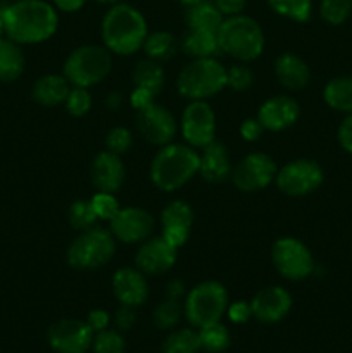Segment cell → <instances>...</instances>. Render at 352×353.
<instances>
[{"mask_svg":"<svg viewBox=\"0 0 352 353\" xmlns=\"http://www.w3.org/2000/svg\"><path fill=\"white\" fill-rule=\"evenodd\" d=\"M95 2H99V3H109V6H116V3L123 2V0H95Z\"/></svg>","mask_w":352,"mask_h":353,"instance_id":"54","label":"cell"},{"mask_svg":"<svg viewBox=\"0 0 352 353\" xmlns=\"http://www.w3.org/2000/svg\"><path fill=\"white\" fill-rule=\"evenodd\" d=\"M276 172V164L269 155L252 152L231 169V179L240 192L254 193L271 185Z\"/></svg>","mask_w":352,"mask_h":353,"instance_id":"11","label":"cell"},{"mask_svg":"<svg viewBox=\"0 0 352 353\" xmlns=\"http://www.w3.org/2000/svg\"><path fill=\"white\" fill-rule=\"evenodd\" d=\"M252 317L264 324L280 323L292 309V296L282 286L262 288L251 300Z\"/></svg>","mask_w":352,"mask_h":353,"instance_id":"17","label":"cell"},{"mask_svg":"<svg viewBox=\"0 0 352 353\" xmlns=\"http://www.w3.org/2000/svg\"><path fill=\"white\" fill-rule=\"evenodd\" d=\"M182 134L186 145L206 148L214 141L216 116L206 100H193L185 107L182 116Z\"/></svg>","mask_w":352,"mask_h":353,"instance_id":"12","label":"cell"},{"mask_svg":"<svg viewBox=\"0 0 352 353\" xmlns=\"http://www.w3.org/2000/svg\"><path fill=\"white\" fill-rule=\"evenodd\" d=\"M254 83V74H252L251 68L245 64L231 65L226 69V86L228 88L235 90V92H245L248 90Z\"/></svg>","mask_w":352,"mask_h":353,"instance_id":"40","label":"cell"},{"mask_svg":"<svg viewBox=\"0 0 352 353\" xmlns=\"http://www.w3.org/2000/svg\"><path fill=\"white\" fill-rule=\"evenodd\" d=\"M199 331L183 327L169 334L162 343L161 353H197L200 350Z\"/></svg>","mask_w":352,"mask_h":353,"instance_id":"31","label":"cell"},{"mask_svg":"<svg viewBox=\"0 0 352 353\" xmlns=\"http://www.w3.org/2000/svg\"><path fill=\"white\" fill-rule=\"evenodd\" d=\"M352 12V0H321L320 14L331 26L345 23Z\"/></svg>","mask_w":352,"mask_h":353,"instance_id":"36","label":"cell"},{"mask_svg":"<svg viewBox=\"0 0 352 353\" xmlns=\"http://www.w3.org/2000/svg\"><path fill=\"white\" fill-rule=\"evenodd\" d=\"M126 169L119 155L109 150L99 152L92 162V183L97 192L116 193L123 186Z\"/></svg>","mask_w":352,"mask_h":353,"instance_id":"21","label":"cell"},{"mask_svg":"<svg viewBox=\"0 0 352 353\" xmlns=\"http://www.w3.org/2000/svg\"><path fill=\"white\" fill-rule=\"evenodd\" d=\"M66 109H68V112L75 117L85 116V114L92 109V95H90L88 88L72 86L68 99H66Z\"/></svg>","mask_w":352,"mask_h":353,"instance_id":"38","label":"cell"},{"mask_svg":"<svg viewBox=\"0 0 352 353\" xmlns=\"http://www.w3.org/2000/svg\"><path fill=\"white\" fill-rule=\"evenodd\" d=\"M6 34V30H3V7H0V38Z\"/></svg>","mask_w":352,"mask_h":353,"instance_id":"53","label":"cell"},{"mask_svg":"<svg viewBox=\"0 0 352 353\" xmlns=\"http://www.w3.org/2000/svg\"><path fill=\"white\" fill-rule=\"evenodd\" d=\"M155 97L157 95H154V93L148 92V90L137 88V86H135L133 92H131V95H130V103L135 110H141V109H145V107L150 105V103H154Z\"/></svg>","mask_w":352,"mask_h":353,"instance_id":"45","label":"cell"},{"mask_svg":"<svg viewBox=\"0 0 352 353\" xmlns=\"http://www.w3.org/2000/svg\"><path fill=\"white\" fill-rule=\"evenodd\" d=\"M131 143H133V137H131V131L124 126H116L107 133L106 137V145L107 150L113 152L116 155H123L130 150Z\"/></svg>","mask_w":352,"mask_h":353,"instance_id":"41","label":"cell"},{"mask_svg":"<svg viewBox=\"0 0 352 353\" xmlns=\"http://www.w3.org/2000/svg\"><path fill=\"white\" fill-rule=\"evenodd\" d=\"M199 338H200V347L209 353H221L226 350L231 343L230 331L224 324L219 321L207 326L199 327Z\"/></svg>","mask_w":352,"mask_h":353,"instance_id":"32","label":"cell"},{"mask_svg":"<svg viewBox=\"0 0 352 353\" xmlns=\"http://www.w3.org/2000/svg\"><path fill=\"white\" fill-rule=\"evenodd\" d=\"M14 2H16V0H14Z\"/></svg>","mask_w":352,"mask_h":353,"instance_id":"55","label":"cell"},{"mask_svg":"<svg viewBox=\"0 0 352 353\" xmlns=\"http://www.w3.org/2000/svg\"><path fill=\"white\" fill-rule=\"evenodd\" d=\"M200 176L209 183H223L231 176L230 155L221 141L214 140L200 155Z\"/></svg>","mask_w":352,"mask_h":353,"instance_id":"23","label":"cell"},{"mask_svg":"<svg viewBox=\"0 0 352 353\" xmlns=\"http://www.w3.org/2000/svg\"><path fill=\"white\" fill-rule=\"evenodd\" d=\"M109 231L121 243H141L154 231V217L140 207H124L109 221Z\"/></svg>","mask_w":352,"mask_h":353,"instance_id":"14","label":"cell"},{"mask_svg":"<svg viewBox=\"0 0 352 353\" xmlns=\"http://www.w3.org/2000/svg\"><path fill=\"white\" fill-rule=\"evenodd\" d=\"M176 250L164 236H152L141 241L135 255V264L145 276H157L168 272L176 262Z\"/></svg>","mask_w":352,"mask_h":353,"instance_id":"16","label":"cell"},{"mask_svg":"<svg viewBox=\"0 0 352 353\" xmlns=\"http://www.w3.org/2000/svg\"><path fill=\"white\" fill-rule=\"evenodd\" d=\"M86 0H54V6L62 12H76L85 6Z\"/></svg>","mask_w":352,"mask_h":353,"instance_id":"50","label":"cell"},{"mask_svg":"<svg viewBox=\"0 0 352 353\" xmlns=\"http://www.w3.org/2000/svg\"><path fill=\"white\" fill-rule=\"evenodd\" d=\"M185 21L190 30H204L217 33L221 23L224 21V16L217 9L216 3L211 0V2L195 3V6L186 7Z\"/></svg>","mask_w":352,"mask_h":353,"instance_id":"26","label":"cell"},{"mask_svg":"<svg viewBox=\"0 0 352 353\" xmlns=\"http://www.w3.org/2000/svg\"><path fill=\"white\" fill-rule=\"evenodd\" d=\"M113 68V57L106 47L99 45H83L75 48L66 59L62 76L69 85L79 88H90L107 78Z\"/></svg>","mask_w":352,"mask_h":353,"instance_id":"6","label":"cell"},{"mask_svg":"<svg viewBox=\"0 0 352 353\" xmlns=\"http://www.w3.org/2000/svg\"><path fill=\"white\" fill-rule=\"evenodd\" d=\"M179 3H183V6L190 7V6H195V3H202V2H211V0H178Z\"/></svg>","mask_w":352,"mask_h":353,"instance_id":"52","label":"cell"},{"mask_svg":"<svg viewBox=\"0 0 352 353\" xmlns=\"http://www.w3.org/2000/svg\"><path fill=\"white\" fill-rule=\"evenodd\" d=\"M228 305L226 288L217 281H204L190 290L183 303V314L188 323L199 330L221 321Z\"/></svg>","mask_w":352,"mask_h":353,"instance_id":"8","label":"cell"},{"mask_svg":"<svg viewBox=\"0 0 352 353\" xmlns=\"http://www.w3.org/2000/svg\"><path fill=\"white\" fill-rule=\"evenodd\" d=\"M92 207L95 210L99 221H110L117 214V210L121 209L119 203H117V199L114 196V193L107 192H97L95 195L92 196Z\"/></svg>","mask_w":352,"mask_h":353,"instance_id":"39","label":"cell"},{"mask_svg":"<svg viewBox=\"0 0 352 353\" xmlns=\"http://www.w3.org/2000/svg\"><path fill=\"white\" fill-rule=\"evenodd\" d=\"M266 2L276 14L289 17L295 23H306L313 10V0H266Z\"/></svg>","mask_w":352,"mask_h":353,"instance_id":"33","label":"cell"},{"mask_svg":"<svg viewBox=\"0 0 352 353\" xmlns=\"http://www.w3.org/2000/svg\"><path fill=\"white\" fill-rule=\"evenodd\" d=\"M219 50L233 57L235 61L251 62L264 50V33L252 17L237 14L224 17L217 30Z\"/></svg>","mask_w":352,"mask_h":353,"instance_id":"4","label":"cell"},{"mask_svg":"<svg viewBox=\"0 0 352 353\" xmlns=\"http://www.w3.org/2000/svg\"><path fill=\"white\" fill-rule=\"evenodd\" d=\"M116 252V238L109 230L93 226L92 230L81 231L66 252V261L72 269L86 271L106 265Z\"/></svg>","mask_w":352,"mask_h":353,"instance_id":"7","label":"cell"},{"mask_svg":"<svg viewBox=\"0 0 352 353\" xmlns=\"http://www.w3.org/2000/svg\"><path fill=\"white\" fill-rule=\"evenodd\" d=\"M141 48L148 59L164 62L176 54V40L169 31H154V33L147 34Z\"/></svg>","mask_w":352,"mask_h":353,"instance_id":"30","label":"cell"},{"mask_svg":"<svg viewBox=\"0 0 352 353\" xmlns=\"http://www.w3.org/2000/svg\"><path fill=\"white\" fill-rule=\"evenodd\" d=\"M113 293L121 305L137 309L148 296L145 274L137 268L117 269L113 276Z\"/></svg>","mask_w":352,"mask_h":353,"instance_id":"20","label":"cell"},{"mask_svg":"<svg viewBox=\"0 0 352 353\" xmlns=\"http://www.w3.org/2000/svg\"><path fill=\"white\" fill-rule=\"evenodd\" d=\"M275 74L280 85L290 92H299V90L306 88L311 78L309 65L299 55L290 54V52H285L276 59Z\"/></svg>","mask_w":352,"mask_h":353,"instance_id":"22","label":"cell"},{"mask_svg":"<svg viewBox=\"0 0 352 353\" xmlns=\"http://www.w3.org/2000/svg\"><path fill=\"white\" fill-rule=\"evenodd\" d=\"M193 223V210L183 200H175L168 203L161 212L162 236L175 248L186 243Z\"/></svg>","mask_w":352,"mask_h":353,"instance_id":"19","label":"cell"},{"mask_svg":"<svg viewBox=\"0 0 352 353\" xmlns=\"http://www.w3.org/2000/svg\"><path fill=\"white\" fill-rule=\"evenodd\" d=\"M323 99L328 107L338 112L352 114V78H335L324 86Z\"/></svg>","mask_w":352,"mask_h":353,"instance_id":"29","label":"cell"},{"mask_svg":"<svg viewBox=\"0 0 352 353\" xmlns=\"http://www.w3.org/2000/svg\"><path fill=\"white\" fill-rule=\"evenodd\" d=\"M24 54L21 45L10 38H0V81H16L24 71Z\"/></svg>","mask_w":352,"mask_h":353,"instance_id":"25","label":"cell"},{"mask_svg":"<svg viewBox=\"0 0 352 353\" xmlns=\"http://www.w3.org/2000/svg\"><path fill=\"white\" fill-rule=\"evenodd\" d=\"M276 186L283 195L304 196L316 192L323 183V169L309 159L289 162L276 172Z\"/></svg>","mask_w":352,"mask_h":353,"instance_id":"10","label":"cell"},{"mask_svg":"<svg viewBox=\"0 0 352 353\" xmlns=\"http://www.w3.org/2000/svg\"><path fill=\"white\" fill-rule=\"evenodd\" d=\"M182 50L193 59L214 57L219 52L217 33L204 30H190L182 40Z\"/></svg>","mask_w":352,"mask_h":353,"instance_id":"27","label":"cell"},{"mask_svg":"<svg viewBox=\"0 0 352 353\" xmlns=\"http://www.w3.org/2000/svg\"><path fill=\"white\" fill-rule=\"evenodd\" d=\"M176 88L188 100H207L226 88V68L214 57L193 59L179 71Z\"/></svg>","mask_w":352,"mask_h":353,"instance_id":"5","label":"cell"},{"mask_svg":"<svg viewBox=\"0 0 352 353\" xmlns=\"http://www.w3.org/2000/svg\"><path fill=\"white\" fill-rule=\"evenodd\" d=\"M300 107L297 100L289 95H276L259 107L257 119L266 131H283L297 123Z\"/></svg>","mask_w":352,"mask_h":353,"instance_id":"18","label":"cell"},{"mask_svg":"<svg viewBox=\"0 0 352 353\" xmlns=\"http://www.w3.org/2000/svg\"><path fill=\"white\" fill-rule=\"evenodd\" d=\"M135 323H137V314L133 307L121 305V309H117L114 314V326L117 331H130Z\"/></svg>","mask_w":352,"mask_h":353,"instance_id":"43","label":"cell"},{"mask_svg":"<svg viewBox=\"0 0 352 353\" xmlns=\"http://www.w3.org/2000/svg\"><path fill=\"white\" fill-rule=\"evenodd\" d=\"M183 316V305L179 300L166 299L154 309V324L162 331L176 327Z\"/></svg>","mask_w":352,"mask_h":353,"instance_id":"35","label":"cell"},{"mask_svg":"<svg viewBox=\"0 0 352 353\" xmlns=\"http://www.w3.org/2000/svg\"><path fill=\"white\" fill-rule=\"evenodd\" d=\"M137 130L148 143L164 147L171 143L176 134L175 116L166 107L154 102L145 109L137 110Z\"/></svg>","mask_w":352,"mask_h":353,"instance_id":"15","label":"cell"},{"mask_svg":"<svg viewBox=\"0 0 352 353\" xmlns=\"http://www.w3.org/2000/svg\"><path fill=\"white\" fill-rule=\"evenodd\" d=\"M131 78H133V85L137 88H145L154 95H159V92L164 86V71H162L161 62L152 61L148 57L135 65Z\"/></svg>","mask_w":352,"mask_h":353,"instance_id":"28","label":"cell"},{"mask_svg":"<svg viewBox=\"0 0 352 353\" xmlns=\"http://www.w3.org/2000/svg\"><path fill=\"white\" fill-rule=\"evenodd\" d=\"M109 323H110L109 314L102 309L92 310V312L88 314V317H86V324L92 327L93 333H99V331L107 330V327H109Z\"/></svg>","mask_w":352,"mask_h":353,"instance_id":"46","label":"cell"},{"mask_svg":"<svg viewBox=\"0 0 352 353\" xmlns=\"http://www.w3.org/2000/svg\"><path fill=\"white\" fill-rule=\"evenodd\" d=\"M57 24V10L43 0H16L3 7L6 37L19 45L43 43L54 37Z\"/></svg>","mask_w":352,"mask_h":353,"instance_id":"1","label":"cell"},{"mask_svg":"<svg viewBox=\"0 0 352 353\" xmlns=\"http://www.w3.org/2000/svg\"><path fill=\"white\" fill-rule=\"evenodd\" d=\"M47 340L57 353H85L92 348L93 331L86 321L61 319L48 327Z\"/></svg>","mask_w":352,"mask_h":353,"instance_id":"13","label":"cell"},{"mask_svg":"<svg viewBox=\"0 0 352 353\" xmlns=\"http://www.w3.org/2000/svg\"><path fill=\"white\" fill-rule=\"evenodd\" d=\"M271 257L276 271L290 281L306 279L314 271L313 254L297 238L285 236L276 240L273 245Z\"/></svg>","mask_w":352,"mask_h":353,"instance_id":"9","label":"cell"},{"mask_svg":"<svg viewBox=\"0 0 352 353\" xmlns=\"http://www.w3.org/2000/svg\"><path fill=\"white\" fill-rule=\"evenodd\" d=\"M200 155L190 145L168 143L155 154L150 179L155 188L171 193L185 186L199 172Z\"/></svg>","mask_w":352,"mask_h":353,"instance_id":"3","label":"cell"},{"mask_svg":"<svg viewBox=\"0 0 352 353\" xmlns=\"http://www.w3.org/2000/svg\"><path fill=\"white\" fill-rule=\"evenodd\" d=\"M93 353H124V338L117 330L99 331L93 338Z\"/></svg>","mask_w":352,"mask_h":353,"instance_id":"37","label":"cell"},{"mask_svg":"<svg viewBox=\"0 0 352 353\" xmlns=\"http://www.w3.org/2000/svg\"><path fill=\"white\" fill-rule=\"evenodd\" d=\"M216 3L217 9L221 10L224 17L237 16V14H242V10L245 9V3L247 0H213Z\"/></svg>","mask_w":352,"mask_h":353,"instance_id":"47","label":"cell"},{"mask_svg":"<svg viewBox=\"0 0 352 353\" xmlns=\"http://www.w3.org/2000/svg\"><path fill=\"white\" fill-rule=\"evenodd\" d=\"M264 128L259 123V119H245L240 124V137L245 141H257L264 133Z\"/></svg>","mask_w":352,"mask_h":353,"instance_id":"44","label":"cell"},{"mask_svg":"<svg viewBox=\"0 0 352 353\" xmlns=\"http://www.w3.org/2000/svg\"><path fill=\"white\" fill-rule=\"evenodd\" d=\"M338 141L345 152L352 154V114H349L338 128Z\"/></svg>","mask_w":352,"mask_h":353,"instance_id":"48","label":"cell"},{"mask_svg":"<svg viewBox=\"0 0 352 353\" xmlns=\"http://www.w3.org/2000/svg\"><path fill=\"white\" fill-rule=\"evenodd\" d=\"M226 314H228V317H230L231 323H235V324L247 323V321L252 317L251 303L244 302V300H237V302H233L228 305Z\"/></svg>","mask_w":352,"mask_h":353,"instance_id":"42","label":"cell"},{"mask_svg":"<svg viewBox=\"0 0 352 353\" xmlns=\"http://www.w3.org/2000/svg\"><path fill=\"white\" fill-rule=\"evenodd\" d=\"M71 85L62 74H45L35 81L31 97L37 103L43 107H57L66 103Z\"/></svg>","mask_w":352,"mask_h":353,"instance_id":"24","label":"cell"},{"mask_svg":"<svg viewBox=\"0 0 352 353\" xmlns=\"http://www.w3.org/2000/svg\"><path fill=\"white\" fill-rule=\"evenodd\" d=\"M68 216L72 230L79 231V233L86 230H92L97 224V221H99L90 200H76V202H72V205L69 207Z\"/></svg>","mask_w":352,"mask_h":353,"instance_id":"34","label":"cell"},{"mask_svg":"<svg viewBox=\"0 0 352 353\" xmlns=\"http://www.w3.org/2000/svg\"><path fill=\"white\" fill-rule=\"evenodd\" d=\"M121 103H123V95L119 92H110L106 99V107L109 110L119 109Z\"/></svg>","mask_w":352,"mask_h":353,"instance_id":"51","label":"cell"},{"mask_svg":"<svg viewBox=\"0 0 352 353\" xmlns=\"http://www.w3.org/2000/svg\"><path fill=\"white\" fill-rule=\"evenodd\" d=\"M100 31L107 50L117 55H131L140 50L148 34L140 10L123 2L110 6L104 16Z\"/></svg>","mask_w":352,"mask_h":353,"instance_id":"2","label":"cell"},{"mask_svg":"<svg viewBox=\"0 0 352 353\" xmlns=\"http://www.w3.org/2000/svg\"><path fill=\"white\" fill-rule=\"evenodd\" d=\"M185 295V285H183L182 279H173V281L168 283L166 286V299L179 300Z\"/></svg>","mask_w":352,"mask_h":353,"instance_id":"49","label":"cell"}]
</instances>
